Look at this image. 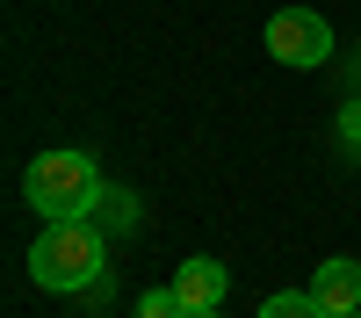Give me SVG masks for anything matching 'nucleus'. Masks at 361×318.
I'll return each instance as SVG.
<instances>
[{
  "label": "nucleus",
  "mask_w": 361,
  "mask_h": 318,
  "mask_svg": "<svg viewBox=\"0 0 361 318\" xmlns=\"http://www.w3.org/2000/svg\"><path fill=\"white\" fill-rule=\"evenodd\" d=\"M109 275V253H102V231L87 217H66V224H44V239L29 246V282L51 289V297H80L87 282Z\"/></svg>",
  "instance_id": "1"
},
{
  "label": "nucleus",
  "mask_w": 361,
  "mask_h": 318,
  "mask_svg": "<svg viewBox=\"0 0 361 318\" xmlns=\"http://www.w3.org/2000/svg\"><path fill=\"white\" fill-rule=\"evenodd\" d=\"M22 195L44 224H66V217H94V202L109 188H102V166L87 152H37L22 166Z\"/></svg>",
  "instance_id": "2"
},
{
  "label": "nucleus",
  "mask_w": 361,
  "mask_h": 318,
  "mask_svg": "<svg viewBox=\"0 0 361 318\" xmlns=\"http://www.w3.org/2000/svg\"><path fill=\"white\" fill-rule=\"evenodd\" d=\"M260 44L282 58V66H325L333 58V29H325V15H311V8H282V15H267V29H260Z\"/></svg>",
  "instance_id": "3"
},
{
  "label": "nucleus",
  "mask_w": 361,
  "mask_h": 318,
  "mask_svg": "<svg viewBox=\"0 0 361 318\" xmlns=\"http://www.w3.org/2000/svg\"><path fill=\"white\" fill-rule=\"evenodd\" d=\"M311 297L325 304V318H347V311H361V260H318Z\"/></svg>",
  "instance_id": "4"
},
{
  "label": "nucleus",
  "mask_w": 361,
  "mask_h": 318,
  "mask_svg": "<svg viewBox=\"0 0 361 318\" xmlns=\"http://www.w3.org/2000/svg\"><path fill=\"white\" fill-rule=\"evenodd\" d=\"M224 289H231V275H224V260H180V275H173V297L188 304V311H217L224 304Z\"/></svg>",
  "instance_id": "5"
},
{
  "label": "nucleus",
  "mask_w": 361,
  "mask_h": 318,
  "mask_svg": "<svg viewBox=\"0 0 361 318\" xmlns=\"http://www.w3.org/2000/svg\"><path fill=\"white\" fill-rule=\"evenodd\" d=\"M260 318H325V304L311 297V289H275V297L260 304Z\"/></svg>",
  "instance_id": "6"
},
{
  "label": "nucleus",
  "mask_w": 361,
  "mask_h": 318,
  "mask_svg": "<svg viewBox=\"0 0 361 318\" xmlns=\"http://www.w3.org/2000/svg\"><path fill=\"white\" fill-rule=\"evenodd\" d=\"M137 318H188V304H180L173 289H152V297L137 304Z\"/></svg>",
  "instance_id": "7"
},
{
  "label": "nucleus",
  "mask_w": 361,
  "mask_h": 318,
  "mask_svg": "<svg viewBox=\"0 0 361 318\" xmlns=\"http://www.w3.org/2000/svg\"><path fill=\"white\" fill-rule=\"evenodd\" d=\"M340 123H347V145H354V152H361V102H354V109L340 116Z\"/></svg>",
  "instance_id": "8"
},
{
  "label": "nucleus",
  "mask_w": 361,
  "mask_h": 318,
  "mask_svg": "<svg viewBox=\"0 0 361 318\" xmlns=\"http://www.w3.org/2000/svg\"><path fill=\"white\" fill-rule=\"evenodd\" d=\"M188 318H224V311H188Z\"/></svg>",
  "instance_id": "9"
},
{
  "label": "nucleus",
  "mask_w": 361,
  "mask_h": 318,
  "mask_svg": "<svg viewBox=\"0 0 361 318\" xmlns=\"http://www.w3.org/2000/svg\"><path fill=\"white\" fill-rule=\"evenodd\" d=\"M347 318H361V311H347Z\"/></svg>",
  "instance_id": "10"
}]
</instances>
